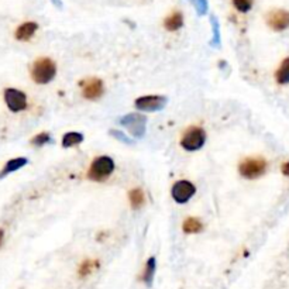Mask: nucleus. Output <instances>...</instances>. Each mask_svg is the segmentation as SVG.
Instances as JSON below:
<instances>
[{"instance_id": "nucleus-18", "label": "nucleus", "mask_w": 289, "mask_h": 289, "mask_svg": "<svg viewBox=\"0 0 289 289\" xmlns=\"http://www.w3.org/2000/svg\"><path fill=\"white\" fill-rule=\"evenodd\" d=\"M182 229H184V231L187 234H195V233L202 231L203 226H202L200 220H197L196 217H188L187 220L184 221V224H182Z\"/></svg>"}, {"instance_id": "nucleus-11", "label": "nucleus", "mask_w": 289, "mask_h": 289, "mask_svg": "<svg viewBox=\"0 0 289 289\" xmlns=\"http://www.w3.org/2000/svg\"><path fill=\"white\" fill-rule=\"evenodd\" d=\"M37 30H38V24L34 23V21H26V23H23L21 26L17 27V30H16V40L18 41H28V40H31L33 38V35L37 33Z\"/></svg>"}, {"instance_id": "nucleus-9", "label": "nucleus", "mask_w": 289, "mask_h": 289, "mask_svg": "<svg viewBox=\"0 0 289 289\" xmlns=\"http://www.w3.org/2000/svg\"><path fill=\"white\" fill-rule=\"evenodd\" d=\"M267 23L274 31H284L289 27V11L287 10H272L267 16Z\"/></svg>"}, {"instance_id": "nucleus-15", "label": "nucleus", "mask_w": 289, "mask_h": 289, "mask_svg": "<svg viewBox=\"0 0 289 289\" xmlns=\"http://www.w3.org/2000/svg\"><path fill=\"white\" fill-rule=\"evenodd\" d=\"M84 141V136L78 131H69L65 133V136L62 137V147L64 148H71L75 145L81 144Z\"/></svg>"}, {"instance_id": "nucleus-4", "label": "nucleus", "mask_w": 289, "mask_h": 289, "mask_svg": "<svg viewBox=\"0 0 289 289\" xmlns=\"http://www.w3.org/2000/svg\"><path fill=\"white\" fill-rule=\"evenodd\" d=\"M238 171H240L241 177L247 179H255L265 174L267 161L263 158H246L240 162Z\"/></svg>"}, {"instance_id": "nucleus-1", "label": "nucleus", "mask_w": 289, "mask_h": 289, "mask_svg": "<svg viewBox=\"0 0 289 289\" xmlns=\"http://www.w3.org/2000/svg\"><path fill=\"white\" fill-rule=\"evenodd\" d=\"M57 75V65L50 58H38L31 67V78L35 84H50Z\"/></svg>"}, {"instance_id": "nucleus-27", "label": "nucleus", "mask_w": 289, "mask_h": 289, "mask_svg": "<svg viewBox=\"0 0 289 289\" xmlns=\"http://www.w3.org/2000/svg\"><path fill=\"white\" fill-rule=\"evenodd\" d=\"M52 3H54V4H57L58 7H61V0H52Z\"/></svg>"}, {"instance_id": "nucleus-6", "label": "nucleus", "mask_w": 289, "mask_h": 289, "mask_svg": "<svg viewBox=\"0 0 289 289\" xmlns=\"http://www.w3.org/2000/svg\"><path fill=\"white\" fill-rule=\"evenodd\" d=\"M3 96H4V103L9 107L10 111L18 113V111L27 109V96L24 92L14 89V88H7Z\"/></svg>"}, {"instance_id": "nucleus-17", "label": "nucleus", "mask_w": 289, "mask_h": 289, "mask_svg": "<svg viewBox=\"0 0 289 289\" xmlns=\"http://www.w3.org/2000/svg\"><path fill=\"white\" fill-rule=\"evenodd\" d=\"M155 268H157V263H155V258L151 257L148 258V261L145 264L144 271H143V281L150 287L153 284L154 275H155Z\"/></svg>"}, {"instance_id": "nucleus-23", "label": "nucleus", "mask_w": 289, "mask_h": 289, "mask_svg": "<svg viewBox=\"0 0 289 289\" xmlns=\"http://www.w3.org/2000/svg\"><path fill=\"white\" fill-rule=\"evenodd\" d=\"M212 26L213 31H214V40L212 43L213 45H219V41H220V35H219V23H217V18L212 17Z\"/></svg>"}, {"instance_id": "nucleus-16", "label": "nucleus", "mask_w": 289, "mask_h": 289, "mask_svg": "<svg viewBox=\"0 0 289 289\" xmlns=\"http://www.w3.org/2000/svg\"><path fill=\"white\" fill-rule=\"evenodd\" d=\"M128 199H130V204L133 209H140L144 204V193L140 188H134L128 192Z\"/></svg>"}, {"instance_id": "nucleus-26", "label": "nucleus", "mask_w": 289, "mask_h": 289, "mask_svg": "<svg viewBox=\"0 0 289 289\" xmlns=\"http://www.w3.org/2000/svg\"><path fill=\"white\" fill-rule=\"evenodd\" d=\"M3 238H4V231L3 229H0V246L3 244Z\"/></svg>"}, {"instance_id": "nucleus-8", "label": "nucleus", "mask_w": 289, "mask_h": 289, "mask_svg": "<svg viewBox=\"0 0 289 289\" xmlns=\"http://www.w3.org/2000/svg\"><path fill=\"white\" fill-rule=\"evenodd\" d=\"M136 109L140 111H158L162 110L167 104V97L164 96H154V95H148V96H141L136 99Z\"/></svg>"}, {"instance_id": "nucleus-19", "label": "nucleus", "mask_w": 289, "mask_h": 289, "mask_svg": "<svg viewBox=\"0 0 289 289\" xmlns=\"http://www.w3.org/2000/svg\"><path fill=\"white\" fill-rule=\"evenodd\" d=\"M97 267H99V261H96V260H85L84 263L81 264V267L78 270V274H79L81 278H85L88 275H91Z\"/></svg>"}, {"instance_id": "nucleus-21", "label": "nucleus", "mask_w": 289, "mask_h": 289, "mask_svg": "<svg viewBox=\"0 0 289 289\" xmlns=\"http://www.w3.org/2000/svg\"><path fill=\"white\" fill-rule=\"evenodd\" d=\"M234 7L241 11V13H247L253 7V0H233Z\"/></svg>"}, {"instance_id": "nucleus-2", "label": "nucleus", "mask_w": 289, "mask_h": 289, "mask_svg": "<svg viewBox=\"0 0 289 289\" xmlns=\"http://www.w3.org/2000/svg\"><path fill=\"white\" fill-rule=\"evenodd\" d=\"M114 171V161L107 155H102L95 158L88 171V178L95 182H100L110 177Z\"/></svg>"}, {"instance_id": "nucleus-25", "label": "nucleus", "mask_w": 289, "mask_h": 289, "mask_svg": "<svg viewBox=\"0 0 289 289\" xmlns=\"http://www.w3.org/2000/svg\"><path fill=\"white\" fill-rule=\"evenodd\" d=\"M281 171H282V174H284V175L289 177V162H285V164L281 167Z\"/></svg>"}, {"instance_id": "nucleus-24", "label": "nucleus", "mask_w": 289, "mask_h": 289, "mask_svg": "<svg viewBox=\"0 0 289 289\" xmlns=\"http://www.w3.org/2000/svg\"><path fill=\"white\" fill-rule=\"evenodd\" d=\"M110 134L113 137H116V138H117V140H120V141L126 143V144H130V143H131V140L124 136V133H121V131H117V130H111Z\"/></svg>"}, {"instance_id": "nucleus-10", "label": "nucleus", "mask_w": 289, "mask_h": 289, "mask_svg": "<svg viewBox=\"0 0 289 289\" xmlns=\"http://www.w3.org/2000/svg\"><path fill=\"white\" fill-rule=\"evenodd\" d=\"M104 92V86L103 82L97 78H92L89 81H86L84 86H82V96L88 99V100H96L99 99Z\"/></svg>"}, {"instance_id": "nucleus-3", "label": "nucleus", "mask_w": 289, "mask_h": 289, "mask_svg": "<svg viewBox=\"0 0 289 289\" xmlns=\"http://www.w3.org/2000/svg\"><path fill=\"white\" fill-rule=\"evenodd\" d=\"M206 143V133L202 127L192 126L182 134L181 147L187 151H197Z\"/></svg>"}, {"instance_id": "nucleus-13", "label": "nucleus", "mask_w": 289, "mask_h": 289, "mask_svg": "<svg viewBox=\"0 0 289 289\" xmlns=\"http://www.w3.org/2000/svg\"><path fill=\"white\" fill-rule=\"evenodd\" d=\"M182 24H184V16H182L181 11L171 13L170 16L165 18V21H164V26H165V28L168 31H177V30H179L182 27Z\"/></svg>"}, {"instance_id": "nucleus-7", "label": "nucleus", "mask_w": 289, "mask_h": 289, "mask_svg": "<svg viewBox=\"0 0 289 289\" xmlns=\"http://www.w3.org/2000/svg\"><path fill=\"white\" fill-rule=\"evenodd\" d=\"M196 188L192 182H189L187 179H182V181H178L174 184L172 187V197L177 203H187L189 199H192V196L195 195Z\"/></svg>"}, {"instance_id": "nucleus-22", "label": "nucleus", "mask_w": 289, "mask_h": 289, "mask_svg": "<svg viewBox=\"0 0 289 289\" xmlns=\"http://www.w3.org/2000/svg\"><path fill=\"white\" fill-rule=\"evenodd\" d=\"M197 11L199 16H203L207 11V0H189Z\"/></svg>"}, {"instance_id": "nucleus-5", "label": "nucleus", "mask_w": 289, "mask_h": 289, "mask_svg": "<svg viewBox=\"0 0 289 289\" xmlns=\"http://www.w3.org/2000/svg\"><path fill=\"white\" fill-rule=\"evenodd\" d=\"M145 121H147V119L143 114H140V113H130L127 116L121 117L120 124L123 127L127 128L128 133L133 137L141 138L145 134Z\"/></svg>"}, {"instance_id": "nucleus-12", "label": "nucleus", "mask_w": 289, "mask_h": 289, "mask_svg": "<svg viewBox=\"0 0 289 289\" xmlns=\"http://www.w3.org/2000/svg\"><path fill=\"white\" fill-rule=\"evenodd\" d=\"M27 158H23V157H18V158H13L10 161L6 162V165L3 167V170L0 171V179L7 177L11 172H16L20 168H23L24 165H27Z\"/></svg>"}, {"instance_id": "nucleus-14", "label": "nucleus", "mask_w": 289, "mask_h": 289, "mask_svg": "<svg viewBox=\"0 0 289 289\" xmlns=\"http://www.w3.org/2000/svg\"><path fill=\"white\" fill-rule=\"evenodd\" d=\"M275 79L280 85H287L289 84V57L281 62L280 68L275 74Z\"/></svg>"}, {"instance_id": "nucleus-20", "label": "nucleus", "mask_w": 289, "mask_h": 289, "mask_svg": "<svg viewBox=\"0 0 289 289\" xmlns=\"http://www.w3.org/2000/svg\"><path fill=\"white\" fill-rule=\"evenodd\" d=\"M31 143L34 145H37V147H43V145L52 143V140L48 133H40V134H37V136L31 140Z\"/></svg>"}]
</instances>
